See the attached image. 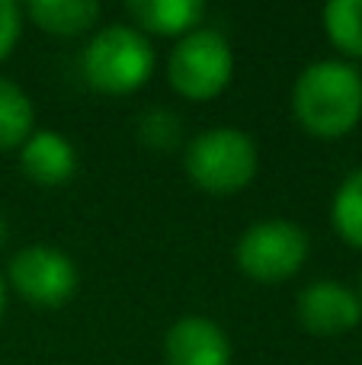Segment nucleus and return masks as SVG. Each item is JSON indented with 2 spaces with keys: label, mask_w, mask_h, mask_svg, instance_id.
<instances>
[{
  "label": "nucleus",
  "mask_w": 362,
  "mask_h": 365,
  "mask_svg": "<svg viewBox=\"0 0 362 365\" xmlns=\"http://www.w3.org/2000/svg\"><path fill=\"white\" fill-rule=\"evenodd\" d=\"M295 122L308 135L324 141L346 138L362 122V74L356 64L324 58L295 77L292 87Z\"/></svg>",
  "instance_id": "obj_1"
},
{
  "label": "nucleus",
  "mask_w": 362,
  "mask_h": 365,
  "mask_svg": "<svg viewBox=\"0 0 362 365\" xmlns=\"http://www.w3.org/2000/svg\"><path fill=\"white\" fill-rule=\"evenodd\" d=\"M83 81L106 96H128L154 74V48L135 26H103L81 55Z\"/></svg>",
  "instance_id": "obj_2"
},
{
  "label": "nucleus",
  "mask_w": 362,
  "mask_h": 365,
  "mask_svg": "<svg viewBox=\"0 0 362 365\" xmlns=\"http://www.w3.org/2000/svg\"><path fill=\"white\" fill-rule=\"evenodd\" d=\"M183 167L192 186L209 195H234L254 182L260 170V151L254 138L241 128L218 125L209 132H199L186 145Z\"/></svg>",
  "instance_id": "obj_3"
},
{
  "label": "nucleus",
  "mask_w": 362,
  "mask_h": 365,
  "mask_svg": "<svg viewBox=\"0 0 362 365\" xmlns=\"http://www.w3.org/2000/svg\"><path fill=\"white\" fill-rule=\"evenodd\" d=\"M234 74V51L218 29L199 26L190 36L177 38L167 58V81L183 100H215Z\"/></svg>",
  "instance_id": "obj_4"
},
{
  "label": "nucleus",
  "mask_w": 362,
  "mask_h": 365,
  "mask_svg": "<svg viewBox=\"0 0 362 365\" xmlns=\"http://www.w3.org/2000/svg\"><path fill=\"white\" fill-rule=\"evenodd\" d=\"M308 234L286 218L254 221L234 247V259L247 279L260 285H279L292 279L308 259Z\"/></svg>",
  "instance_id": "obj_5"
},
{
  "label": "nucleus",
  "mask_w": 362,
  "mask_h": 365,
  "mask_svg": "<svg viewBox=\"0 0 362 365\" xmlns=\"http://www.w3.org/2000/svg\"><path fill=\"white\" fill-rule=\"evenodd\" d=\"M6 279L23 302L36 308H61L77 292V266L64 250L48 244L23 247L10 259Z\"/></svg>",
  "instance_id": "obj_6"
},
{
  "label": "nucleus",
  "mask_w": 362,
  "mask_h": 365,
  "mask_svg": "<svg viewBox=\"0 0 362 365\" xmlns=\"http://www.w3.org/2000/svg\"><path fill=\"white\" fill-rule=\"evenodd\" d=\"M295 314H299L305 334L331 340V336H343L359 327L362 304L353 289L333 282V279H318L299 292Z\"/></svg>",
  "instance_id": "obj_7"
},
{
  "label": "nucleus",
  "mask_w": 362,
  "mask_h": 365,
  "mask_svg": "<svg viewBox=\"0 0 362 365\" xmlns=\"http://www.w3.org/2000/svg\"><path fill=\"white\" fill-rule=\"evenodd\" d=\"M167 365H231V340L209 317H180L164 336Z\"/></svg>",
  "instance_id": "obj_8"
},
{
  "label": "nucleus",
  "mask_w": 362,
  "mask_h": 365,
  "mask_svg": "<svg viewBox=\"0 0 362 365\" xmlns=\"http://www.w3.org/2000/svg\"><path fill=\"white\" fill-rule=\"evenodd\" d=\"M19 170L36 186H64L77 173V151L64 135L42 128V132H32L19 148Z\"/></svg>",
  "instance_id": "obj_9"
},
{
  "label": "nucleus",
  "mask_w": 362,
  "mask_h": 365,
  "mask_svg": "<svg viewBox=\"0 0 362 365\" xmlns=\"http://www.w3.org/2000/svg\"><path fill=\"white\" fill-rule=\"evenodd\" d=\"M125 13L135 19L138 32L164 38H183L205 19L202 0H128Z\"/></svg>",
  "instance_id": "obj_10"
},
{
  "label": "nucleus",
  "mask_w": 362,
  "mask_h": 365,
  "mask_svg": "<svg viewBox=\"0 0 362 365\" xmlns=\"http://www.w3.org/2000/svg\"><path fill=\"white\" fill-rule=\"evenodd\" d=\"M100 4L96 0H32L26 6V16L48 36L74 38L83 36L100 19Z\"/></svg>",
  "instance_id": "obj_11"
},
{
  "label": "nucleus",
  "mask_w": 362,
  "mask_h": 365,
  "mask_svg": "<svg viewBox=\"0 0 362 365\" xmlns=\"http://www.w3.org/2000/svg\"><path fill=\"white\" fill-rule=\"evenodd\" d=\"M36 132V106L19 83L0 77V151L23 148V141Z\"/></svg>",
  "instance_id": "obj_12"
},
{
  "label": "nucleus",
  "mask_w": 362,
  "mask_h": 365,
  "mask_svg": "<svg viewBox=\"0 0 362 365\" xmlns=\"http://www.w3.org/2000/svg\"><path fill=\"white\" fill-rule=\"evenodd\" d=\"M324 32L337 51L359 61L362 58V0H331L321 13Z\"/></svg>",
  "instance_id": "obj_13"
},
{
  "label": "nucleus",
  "mask_w": 362,
  "mask_h": 365,
  "mask_svg": "<svg viewBox=\"0 0 362 365\" xmlns=\"http://www.w3.org/2000/svg\"><path fill=\"white\" fill-rule=\"evenodd\" d=\"M331 225L340 240L362 250V167L340 182L331 202Z\"/></svg>",
  "instance_id": "obj_14"
},
{
  "label": "nucleus",
  "mask_w": 362,
  "mask_h": 365,
  "mask_svg": "<svg viewBox=\"0 0 362 365\" xmlns=\"http://www.w3.org/2000/svg\"><path fill=\"white\" fill-rule=\"evenodd\" d=\"M180 119L170 109H148L138 119V138L154 151H173L180 145Z\"/></svg>",
  "instance_id": "obj_15"
},
{
  "label": "nucleus",
  "mask_w": 362,
  "mask_h": 365,
  "mask_svg": "<svg viewBox=\"0 0 362 365\" xmlns=\"http://www.w3.org/2000/svg\"><path fill=\"white\" fill-rule=\"evenodd\" d=\"M23 32V6L16 0H0V61L13 55Z\"/></svg>",
  "instance_id": "obj_16"
},
{
  "label": "nucleus",
  "mask_w": 362,
  "mask_h": 365,
  "mask_svg": "<svg viewBox=\"0 0 362 365\" xmlns=\"http://www.w3.org/2000/svg\"><path fill=\"white\" fill-rule=\"evenodd\" d=\"M4 308H6V285H4V276H0V321H4Z\"/></svg>",
  "instance_id": "obj_17"
},
{
  "label": "nucleus",
  "mask_w": 362,
  "mask_h": 365,
  "mask_svg": "<svg viewBox=\"0 0 362 365\" xmlns=\"http://www.w3.org/2000/svg\"><path fill=\"white\" fill-rule=\"evenodd\" d=\"M4 237H6V221H4V215H0V244H4Z\"/></svg>",
  "instance_id": "obj_18"
},
{
  "label": "nucleus",
  "mask_w": 362,
  "mask_h": 365,
  "mask_svg": "<svg viewBox=\"0 0 362 365\" xmlns=\"http://www.w3.org/2000/svg\"><path fill=\"white\" fill-rule=\"evenodd\" d=\"M356 295H359V304H362V276H359V292H356Z\"/></svg>",
  "instance_id": "obj_19"
}]
</instances>
